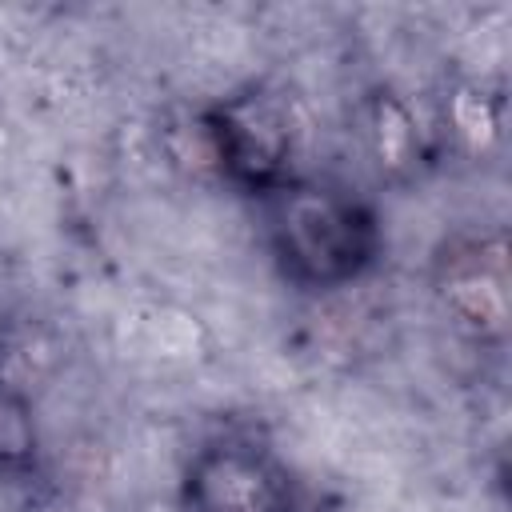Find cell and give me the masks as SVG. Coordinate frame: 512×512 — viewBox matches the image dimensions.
Here are the masks:
<instances>
[{"mask_svg": "<svg viewBox=\"0 0 512 512\" xmlns=\"http://www.w3.org/2000/svg\"><path fill=\"white\" fill-rule=\"evenodd\" d=\"M364 136H368V152L380 164V172L404 176V172L416 168V160H420V132H416V120H412V112H408V104L400 96L376 92L368 100Z\"/></svg>", "mask_w": 512, "mask_h": 512, "instance_id": "obj_5", "label": "cell"}, {"mask_svg": "<svg viewBox=\"0 0 512 512\" xmlns=\"http://www.w3.org/2000/svg\"><path fill=\"white\" fill-rule=\"evenodd\" d=\"M432 296L460 336L500 344L512 320L504 232H460L444 240L432 260Z\"/></svg>", "mask_w": 512, "mask_h": 512, "instance_id": "obj_3", "label": "cell"}, {"mask_svg": "<svg viewBox=\"0 0 512 512\" xmlns=\"http://www.w3.org/2000/svg\"><path fill=\"white\" fill-rule=\"evenodd\" d=\"M496 108H492V100L484 96V92H476V88H460L456 96H448V132L456 136V140H464L472 152L488 140V136H496Z\"/></svg>", "mask_w": 512, "mask_h": 512, "instance_id": "obj_7", "label": "cell"}, {"mask_svg": "<svg viewBox=\"0 0 512 512\" xmlns=\"http://www.w3.org/2000/svg\"><path fill=\"white\" fill-rule=\"evenodd\" d=\"M36 468V416L32 400L0 380V472L28 476Z\"/></svg>", "mask_w": 512, "mask_h": 512, "instance_id": "obj_6", "label": "cell"}, {"mask_svg": "<svg viewBox=\"0 0 512 512\" xmlns=\"http://www.w3.org/2000/svg\"><path fill=\"white\" fill-rule=\"evenodd\" d=\"M200 132L208 148V168L244 192H272L292 180L296 128L280 96L264 88L236 92L216 108L200 112Z\"/></svg>", "mask_w": 512, "mask_h": 512, "instance_id": "obj_2", "label": "cell"}, {"mask_svg": "<svg viewBox=\"0 0 512 512\" xmlns=\"http://www.w3.org/2000/svg\"><path fill=\"white\" fill-rule=\"evenodd\" d=\"M260 204L268 248L300 288H344L380 256V220L348 188L292 176Z\"/></svg>", "mask_w": 512, "mask_h": 512, "instance_id": "obj_1", "label": "cell"}, {"mask_svg": "<svg viewBox=\"0 0 512 512\" xmlns=\"http://www.w3.org/2000/svg\"><path fill=\"white\" fill-rule=\"evenodd\" d=\"M184 512H300L288 468L260 444L224 436L192 452L180 480Z\"/></svg>", "mask_w": 512, "mask_h": 512, "instance_id": "obj_4", "label": "cell"}]
</instances>
